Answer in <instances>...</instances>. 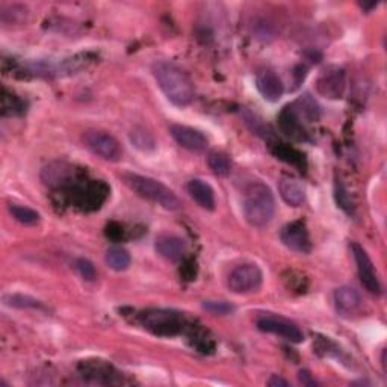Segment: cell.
<instances>
[{"label": "cell", "instance_id": "cell-1", "mask_svg": "<svg viewBox=\"0 0 387 387\" xmlns=\"http://www.w3.org/2000/svg\"><path fill=\"white\" fill-rule=\"evenodd\" d=\"M153 76L158 80L162 93L176 106H187L196 97V88L188 73L176 64L159 61L153 64Z\"/></svg>", "mask_w": 387, "mask_h": 387}, {"label": "cell", "instance_id": "cell-2", "mask_svg": "<svg viewBox=\"0 0 387 387\" xmlns=\"http://www.w3.org/2000/svg\"><path fill=\"white\" fill-rule=\"evenodd\" d=\"M275 201L271 189L262 182L251 183L244 196V215L253 227H265L271 223Z\"/></svg>", "mask_w": 387, "mask_h": 387}, {"label": "cell", "instance_id": "cell-3", "mask_svg": "<svg viewBox=\"0 0 387 387\" xmlns=\"http://www.w3.org/2000/svg\"><path fill=\"white\" fill-rule=\"evenodd\" d=\"M123 180L138 196L156 203L163 209L179 210L182 207V203L176 194L159 180L140 176V174H124Z\"/></svg>", "mask_w": 387, "mask_h": 387}, {"label": "cell", "instance_id": "cell-4", "mask_svg": "<svg viewBox=\"0 0 387 387\" xmlns=\"http://www.w3.org/2000/svg\"><path fill=\"white\" fill-rule=\"evenodd\" d=\"M263 274L254 263H242L228 275V288L235 293H250L261 288Z\"/></svg>", "mask_w": 387, "mask_h": 387}, {"label": "cell", "instance_id": "cell-5", "mask_svg": "<svg viewBox=\"0 0 387 387\" xmlns=\"http://www.w3.org/2000/svg\"><path fill=\"white\" fill-rule=\"evenodd\" d=\"M84 143L87 149L93 152L98 158L109 161V162H117L122 159V145L112 135L100 131H89L84 135Z\"/></svg>", "mask_w": 387, "mask_h": 387}, {"label": "cell", "instance_id": "cell-6", "mask_svg": "<svg viewBox=\"0 0 387 387\" xmlns=\"http://www.w3.org/2000/svg\"><path fill=\"white\" fill-rule=\"evenodd\" d=\"M141 322L145 328L161 336H173L177 335L182 330L183 321L174 312L168 310H150L143 313Z\"/></svg>", "mask_w": 387, "mask_h": 387}, {"label": "cell", "instance_id": "cell-7", "mask_svg": "<svg viewBox=\"0 0 387 387\" xmlns=\"http://www.w3.org/2000/svg\"><path fill=\"white\" fill-rule=\"evenodd\" d=\"M257 328L265 333H272L282 336L284 339L291 340L293 344H300L304 340L302 331L298 326H295L289 319H284L282 316H272V315H263L256 322Z\"/></svg>", "mask_w": 387, "mask_h": 387}, {"label": "cell", "instance_id": "cell-8", "mask_svg": "<svg viewBox=\"0 0 387 387\" xmlns=\"http://www.w3.org/2000/svg\"><path fill=\"white\" fill-rule=\"evenodd\" d=\"M351 250H353V256H354V261L357 265L358 277H360V282L365 286V289L372 295H380L381 286H380L379 277H377V272H375L371 257L367 256L365 248L357 242H354L351 245Z\"/></svg>", "mask_w": 387, "mask_h": 387}, {"label": "cell", "instance_id": "cell-9", "mask_svg": "<svg viewBox=\"0 0 387 387\" xmlns=\"http://www.w3.org/2000/svg\"><path fill=\"white\" fill-rule=\"evenodd\" d=\"M346 88L345 71L339 67H327L316 80L318 93L330 100L342 98Z\"/></svg>", "mask_w": 387, "mask_h": 387}, {"label": "cell", "instance_id": "cell-10", "mask_svg": "<svg viewBox=\"0 0 387 387\" xmlns=\"http://www.w3.org/2000/svg\"><path fill=\"white\" fill-rule=\"evenodd\" d=\"M170 132L174 141L183 147V149L194 153H201L207 149V138L200 131H197V129L174 124L170 127Z\"/></svg>", "mask_w": 387, "mask_h": 387}, {"label": "cell", "instance_id": "cell-11", "mask_svg": "<svg viewBox=\"0 0 387 387\" xmlns=\"http://www.w3.org/2000/svg\"><path fill=\"white\" fill-rule=\"evenodd\" d=\"M41 179L52 188H68L76 182V171L66 162H53L41 173Z\"/></svg>", "mask_w": 387, "mask_h": 387}, {"label": "cell", "instance_id": "cell-12", "mask_svg": "<svg viewBox=\"0 0 387 387\" xmlns=\"http://www.w3.org/2000/svg\"><path fill=\"white\" fill-rule=\"evenodd\" d=\"M280 238L282 242L288 248H291L292 251L309 253L312 250L309 232L302 223H291L288 226H284Z\"/></svg>", "mask_w": 387, "mask_h": 387}, {"label": "cell", "instance_id": "cell-13", "mask_svg": "<svg viewBox=\"0 0 387 387\" xmlns=\"http://www.w3.org/2000/svg\"><path fill=\"white\" fill-rule=\"evenodd\" d=\"M279 127L280 131L286 135L288 138H291V140L293 141H306L307 140V133H306V129H304L302 126V122L301 118L297 115V112H295L293 108L289 105V106H284L282 109V112L279 114Z\"/></svg>", "mask_w": 387, "mask_h": 387}, {"label": "cell", "instance_id": "cell-14", "mask_svg": "<svg viewBox=\"0 0 387 387\" xmlns=\"http://www.w3.org/2000/svg\"><path fill=\"white\" fill-rule=\"evenodd\" d=\"M256 84L259 93L268 101H277L283 96V82L279 78L277 73L272 70H263L256 78Z\"/></svg>", "mask_w": 387, "mask_h": 387}, {"label": "cell", "instance_id": "cell-15", "mask_svg": "<svg viewBox=\"0 0 387 387\" xmlns=\"http://www.w3.org/2000/svg\"><path fill=\"white\" fill-rule=\"evenodd\" d=\"M154 248L158 254L168 261H180L187 253V244L176 235H161L156 238Z\"/></svg>", "mask_w": 387, "mask_h": 387}, {"label": "cell", "instance_id": "cell-16", "mask_svg": "<svg viewBox=\"0 0 387 387\" xmlns=\"http://www.w3.org/2000/svg\"><path fill=\"white\" fill-rule=\"evenodd\" d=\"M279 191L284 203L292 207H300L304 205V201H306V189H304L301 183L293 177H282L279 182Z\"/></svg>", "mask_w": 387, "mask_h": 387}, {"label": "cell", "instance_id": "cell-17", "mask_svg": "<svg viewBox=\"0 0 387 387\" xmlns=\"http://www.w3.org/2000/svg\"><path fill=\"white\" fill-rule=\"evenodd\" d=\"M188 194L191 198L197 203V205L206 210H214L215 209V194L214 189L207 185L206 182H203L200 179H192L188 182L187 185Z\"/></svg>", "mask_w": 387, "mask_h": 387}, {"label": "cell", "instance_id": "cell-18", "mask_svg": "<svg viewBox=\"0 0 387 387\" xmlns=\"http://www.w3.org/2000/svg\"><path fill=\"white\" fill-rule=\"evenodd\" d=\"M335 304L337 312L344 313V315H349L360 306V295L349 286H342L335 291Z\"/></svg>", "mask_w": 387, "mask_h": 387}, {"label": "cell", "instance_id": "cell-19", "mask_svg": "<svg viewBox=\"0 0 387 387\" xmlns=\"http://www.w3.org/2000/svg\"><path fill=\"white\" fill-rule=\"evenodd\" d=\"M292 108L295 112H297V115L301 118V122L302 119H306V122L313 123V122H318L321 117V108L316 103V100L313 98L309 93L302 94L301 97L295 100Z\"/></svg>", "mask_w": 387, "mask_h": 387}, {"label": "cell", "instance_id": "cell-20", "mask_svg": "<svg viewBox=\"0 0 387 387\" xmlns=\"http://www.w3.org/2000/svg\"><path fill=\"white\" fill-rule=\"evenodd\" d=\"M272 153L277 156L279 159L291 163L292 167H297L300 171H304V168H306V159H304V154L286 144H277L275 145V149H272Z\"/></svg>", "mask_w": 387, "mask_h": 387}, {"label": "cell", "instance_id": "cell-21", "mask_svg": "<svg viewBox=\"0 0 387 387\" xmlns=\"http://www.w3.org/2000/svg\"><path fill=\"white\" fill-rule=\"evenodd\" d=\"M106 263L114 271H126L131 266V254L122 247H112L106 251Z\"/></svg>", "mask_w": 387, "mask_h": 387}, {"label": "cell", "instance_id": "cell-22", "mask_svg": "<svg viewBox=\"0 0 387 387\" xmlns=\"http://www.w3.org/2000/svg\"><path fill=\"white\" fill-rule=\"evenodd\" d=\"M207 165L209 168L214 171V174L219 177H226L232 171V161H230L228 156L226 153L221 152H214L209 154L207 158Z\"/></svg>", "mask_w": 387, "mask_h": 387}, {"label": "cell", "instance_id": "cell-23", "mask_svg": "<svg viewBox=\"0 0 387 387\" xmlns=\"http://www.w3.org/2000/svg\"><path fill=\"white\" fill-rule=\"evenodd\" d=\"M335 200L337 203V206L342 209L345 214L354 215L356 206H354L353 197L349 196V192H348L346 187L344 185V182L339 177H336V180H335Z\"/></svg>", "mask_w": 387, "mask_h": 387}, {"label": "cell", "instance_id": "cell-24", "mask_svg": "<svg viewBox=\"0 0 387 387\" xmlns=\"http://www.w3.org/2000/svg\"><path fill=\"white\" fill-rule=\"evenodd\" d=\"M3 302L6 304V306L15 307V309H40V307H43L38 300L27 297V295H22V293L5 295Z\"/></svg>", "mask_w": 387, "mask_h": 387}, {"label": "cell", "instance_id": "cell-25", "mask_svg": "<svg viewBox=\"0 0 387 387\" xmlns=\"http://www.w3.org/2000/svg\"><path fill=\"white\" fill-rule=\"evenodd\" d=\"M9 212H11V215L15 221L24 226H34L40 221V215L31 207L20 205H9Z\"/></svg>", "mask_w": 387, "mask_h": 387}, {"label": "cell", "instance_id": "cell-26", "mask_svg": "<svg viewBox=\"0 0 387 387\" xmlns=\"http://www.w3.org/2000/svg\"><path fill=\"white\" fill-rule=\"evenodd\" d=\"M131 141L136 147V149L141 152H152L156 147L154 138L141 127H135L131 132Z\"/></svg>", "mask_w": 387, "mask_h": 387}, {"label": "cell", "instance_id": "cell-27", "mask_svg": "<svg viewBox=\"0 0 387 387\" xmlns=\"http://www.w3.org/2000/svg\"><path fill=\"white\" fill-rule=\"evenodd\" d=\"M27 18V8L22 5L8 6L2 11V23L3 24H22Z\"/></svg>", "mask_w": 387, "mask_h": 387}, {"label": "cell", "instance_id": "cell-28", "mask_svg": "<svg viewBox=\"0 0 387 387\" xmlns=\"http://www.w3.org/2000/svg\"><path fill=\"white\" fill-rule=\"evenodd\" d=\"M203 309L207 310L212 315H230V313L235 312V306L227 301H214V300H207L203 301Z\"/></svg>", "mask_w": 387, "mask_h": 387}, {"label": "cell", "instance_id": "cell-29", "mask_svg": "<svg viewBox=\"0 0 387 387\" xmlns=\"http://www.w3.org/2000/svg\"><path fill=\"white\" fill-rule=\"evenodd\" d=\"M75 270L78 271L80 277L87 282H94L97 279L96 266L88 259H84V257H80V259L75 261Z\"/></svg>", "mask_w": 387, "mask_h": 387}, {"label": "cell", "instance_id": "cell-30", "mask_svg": "<svg viewBox=\"0 0 387 387\" xmlns=\"http://www.w3.org/2000/svg\"><path fill=\"white\" fill-rule=\"evenodd\" d=\"M23 109V103L22 100L9 94L8 91H3V97H2V112L3 115H13V114H18L22 112Z\"/></svg>", "mask_w": 387, "mask_h": 387}, {"label": "cell", "instance_id": "cell-31", "mask_svg": "<svg viewBox=\"0 0 387 387\" xmlns=\"http://www.w3.org/2000/svg\"><path fill=\"white\" fill-rule=\"evenodd\" d=\"M244 118H245V123L250 126L251 131L256 133V135H261V136H268L265 132H268L271 135V131L268 129V126H265L259 118H257L256 115H253L251 112H244Z\"/></svg>", "mask_w": 387, "mask_h": 387}, {"label": "cell", "instance_id": "cell-32", "mask_svg": "<svg viewBox=\"0 0 387 387\" xmlns=\"http://www.w3.org/2000/svg\"><path fill=\"white\" fill-rule=\"evenodd\" d=\"M298 379H300V381L304 386H309V387H315L316 386V381L312 379V374L309 371H300Z\"/></svg>", "mask_w": 387, "mask_h": 387}, {"label": "cell", "instance_id": "cell-33", "mask_svg": "<svg viewBox=\"0 0 387 387\" xmlns=\"http://www.w3.org/2000/svg\"><path fill=\"white\" fill-rule=\"evenodd\" d=\"M268 386L270 387H289V381L283 380L279 375H272L268 380Z\"/></svg>", "mask_w": 387, "mask_h": 387}, {"label": "cell", "instance_id": "cell-34", "mask_svg": "<svg viewBox=\"0 0 387 387\" xmlns=\"http://www.w3.org/2000/svg\"><path fill=\"white\" fill-rule=\"evenodd\" d=\"M360 6H362V9H363V11H365V13H370V11H371V9H374V8L377 6V3H375V2H371V3L360 2Z\"/></svg>", "mask_w": 387, "mask_h": 387}]
</instances>
